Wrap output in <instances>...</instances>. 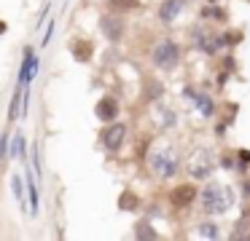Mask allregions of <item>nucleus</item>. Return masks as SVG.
I'll list each match as a JSON object with an SVG mask.
<instances>
[{"instance_id":"1","label":"nucleus","mask_w":250,"mask_h":241,"mask_svg":"<svg viewBox=\"0 0 250 241\" xmlns=\"http://www.w3.org/2000/svg\"><path fill=\"white\" fill-rule=\"evenodd\" d=\"M146 166L151 171L153 180L159 182H169L183 171V155H180V148L169 139H159V142H151L146 153Z\"/></svg>"},{"instance_id":"2","label":"nucleus","mask_w":250,"mask_h":241,"mask_svg":"<svg viewBox=\"0 0 250 241\" xmlns=\"http://www.w3.org/2000/svg\"><path fill=\"white\" fill-rule=\"evenodd\" d=\"M196 206H199L202 217H221V214H229V209L234 206V190L210 177V180H205L199 185Z\"/></svg>"},{"instance_id":"3","label":"nucleus","mask_w":250,"mask_h":241,"mask_svg":"<svg viewBox=\"0 0 250 241\" xmlns=\"http://www.w3.org/2000/svg\"><path fill=\"white\" fill-rule=\"evenodd\" d=\"M148 62H151V67L162 75L178 73L180 64H183V43L172 35L156 37V40L151 43V48H148Z\"/></svg>"},{"instance_id":"4","label":"nucleus","mask_w":250,"mask_h":241,"mask_svg":"<svg viewBox=\"0 0 250 241\" xmlns=\"http://www.w3.org/2000/svg\"><path fill=\"white\" fill-rule=\"evenodd\" d=\"M188 46L194 48L196 54L207 56V59H215V56H221V54L226 51L221 30H218L215 24H210V21H202V19L188 27Z\"/></svg>"},{"instance_id":"5","label":"nucleus","mask_w":250,"mask_h":241,"mask_svg":"<svg viewBox=\"0 0 250 241\" xmlns=\"http://www.w3.org/2000/svg\"><path fill=\"white\" fill-rule=\"evenodd\" d=\"M218 169V153L207 145H199L194 148L188 155L183 158V174L186 180H194V182H205L215 174Z\"/></svg>"},{"instance_id":"6","label":"nucleus","mask_w":250,"mask_h":241,"mask_svg":"<svg viewBox=\"0 0 250 241\" xmlns=\"http://www.w3.org/2000/svg\"><path fill=\"white\" fill-rule=\"evenodd\" d=\"M196 196H199V185L194 180L188 182H175L167 190V204L175 212H188V209L196 206Z\"/></svg>"},{"instance_id":"7","label":"nucleus","mask_w":250,"mask_h":241,"mask_svg":"<svg viewBox=\"0 0 250 241\" xmlns=\"http://www.w3.org/2000/svg\"><path fill=\"white\" fill-rule=\"evenodd\" d=\"M126 139H129V123L119 121V118L105 123L103 131H100V145H103L105 153H121Z\"/></svg>"},{"instance_id":"8","label":"nucleus","mask_w":250,"mask_h":241,"mask_svg":"<svg viewBox=\"0 0 250 241\" xmlns=\"http://www.w3.org/2000/svg\"><path fill=\"white\" fill-rule=\"evenodd\" d=\"M100 32H103V37L108 43H121L126 37V32H129V24H126V16L124 14H113V11H105L103 16H100L97 21Z\"/></svg>"},{"instance_id":"9","label":"nucleus","mask_w":250,"mask_h":241,"mask_svg":"<svg viewBox=\"0 0 250 241\" xmlns=\"http://www.w3.org/2000/svg\"><path fill=\"white\" fill-rule=\"evenodd\" d=\"M151 121H153V126H156V131L169 134V131L178 129L180 115H178V110H175L172 105H167L164 99H159V102L151 105Z\"/></svg>"},{"instance_id":"10","label":"nucleus","mask_w":250,"mask_h":241,"mask_svg":"<svg viewBox=\"0 0 250 241\" xmlns=\"http://www.w3.org/2000/svg\"><path fill=\"white\" fill-rule=\"evenodd\" d=\"M188 0H162V3L156 5V19H159V24H164V27H169V24H175V21L183 16V11L188 8Z\"/></svg>"},{"instance_id":"11","label":"nucleus","mask_w":250,"mask_h":241,"mask_svg":"<svg viewBox=\"0 0 250 241\" xmlns=\"http://www.w3.org/2000/svg\"><path fill=\"white\" fill-rule=\"evenodd\" d=\"M119 112H121V102H119V96H113V94H103L97 99V105H94V115H97V121H103V123L116 121Z\"/></svg>"},{"instance_id":"12","label":"nucleus","mask_w":250,"mask_h":241,"mask_svg":"<svg viewBox=\"0 0 250 241\" xmlns=\"http://www.w3.org/2000/svg\"><path fill=\"white\" fill-rule=\"evenodd\" d=\"M196 19L202 21H210V24H229V11L223 8V5L212 3V0H207V3L199 5V14H196Z\"/></svg>"},{"instance_id":"13","label":"nucleus","mask_w":250,"mask_h":241,"mask_svg":"<svg viewBox=\"0 0 250 241\" xmlns=\"http://www.w3.org/2000/svg\"><path fill=\"white\" fill-rule=\"evenodd\" d=\"M191 105L196 107V112H199L205 121H212L215 118V112H218V102H215V96L210 94V91H196V96H194V102Z\"/></svg>"},{"instance_id":"14","label":"nucleus","mask_w":250,"mask_h":241,"mask_svg":"<svg viewBox=\"0 0 250 241\" xmlns=\"http://www.w3.org/2000/svg\"><path fill=\"white\" fill-rule=\"evenodd\" d=\"M164 94H167V86H164L156 75H146V80H143V94H140L143 102H146V105H153V102H159Z\"/></svg>"},{"instance_id":"15","label":"nucleus","mask_w":250,"mask_h":241,"mask_svg":"<svg viewBox=\"0 0 250 241\" xmlns=\"http://www.w3.org/2000/svg\"><path fill=\"white\" fill-rule=\"evenodd\" d=\"M70 54H73L76 62L86 64V62H92V56H94V43L89 40V37H73L70 40Z\"/></svg>"},{"instance_id":"16","label":"nucleus","mask_w":250,"mask_h":241,"mask_svg":"<svg viewBox=\"0 0 250 241\" xmlns=\"http://www.w3.org/2000/svg\"><path fill=\"white\" fill-rule=\"evenodd\" d=\"M38 73V59H35L33 48H24V59H22V70H19V83H30Z\"/></svg>"},{"instance_id":"17","label":"nucleus","mask_w":250,"mask_h":241,"mask_svg":"<svg viewBox=\"0 0 250 241\" xmlns=\"http://www.w3.org/2000/svg\"><path fill=\"white\" fill-rule=\"evenodd\" d=\"M143 8V0H105V11H113V14H137Z\"/></svg>"},{"instance_id":"18","label":"nucleus","mask_w":250,"mask_h":241,"mask_svg":"<svg viewBox=\"0 0 250 241\" xmlns=\"http://www.w3.org/2000/svg\"><path fill=\"white\" fill-rule=\"evenodd\" d=\"M196 236H199V239L215 241V239H221V236H223V230H221V225H218L212 217H205L202 222H196Z\"/></svg>"},{"instance_id":"19","label":"nucleus","mask_w":250,"mask_h":241,"mask_svg":"<svg viewBox=\"0 0 250 241\" xmlns=\"http://www.w3.org/2000/svg\"><path fill=\"white\" fill-rule=\"evenodd\" d=\"M132 236H135L137 241H156L159 230L151 225V220H137L135 228H132Z\"/></svg>"},{"instance_id":"20","label":"nucleus","mask_w":250,"mask_h":241,"mask_svg":"<svg viewBox=\"0 0 250 241\" xmlns=\"http://www.w3.org/2000/svg\"><path fill=\"white\" fill-rule=\"evenodd\" d=\"M140 196H137L135 190H129V187H126V190H121V196H119V209L121 212H137V209H140Z\"/></svg>"},{"instance_id":"21","label":"nucleus","mask_w":250,"mask_h":241,"mask_svg":"<svg viewBox=\"0 0 250 241\" xmlns=\"http://www.w3.org/2000/svg\"><path fill=\"white\" fill-rule=\"evenodd\" d=\"M221 37H223V46L226 48H237L245 40L242 30H221Z\"/></svg>"},{"instance_id":"22","label":"nucleus","mask_w":250,"mask_h":241,"mask_svg":"<svg viewBox=\"0 0 250 241\" xmlns=\"http://www.w3.org/2000/svg\"><path fill=\"white\" fill-rule=\"evenodd\" d=\"M19 112H22V86H19L17 91H14V96H11V105H8V121H17L19 118Z\"/></svg>"},{"instance_id":"23","label":"nucleus","mask_w":250,"mask_h":241,"mask_svg":"<svg viewBox=\"0 0 250 241\" xmlns=\"http://www.w3.org/2000/svg\"><path fill=\"white\" fill-rule=\"evenodd\" d=\"M218 166L226 171H237V155H234V150H223V153H218Z\"/></svg>"},{"instance_id":"24","label":"nucleus","mask_w":250,"mask_h":241,"mask_svg":"<svg viewBox=\"0 0 250 241\" xmlns=\"http://www.w3.org/2000/svg\"><path fill=\"white\" fill-rule=\"evenodd\" d=\"M234 155H237V171H248L250 169V150L248 148H237Z\"/></svg>"},{"instance_id":"25","label":"nucleus","mask_w":250,"mask_h":241,"mask_svg":"<svg viewBox=\"0 0 250 241\" xmlns=\"http://www.w3.org/2000/svg\"><path fill=\"white\" fill-rule=\"evenodd\" d=\"M11 190H14V196H17L19 206L24 209V185H22V177H19V174L11 177Z\"/></svg>"},{"instance_id":"26","label":"nucleus","mask_w":250,"mask_h":241,"mask_svg":"<svg viewBox=\"0 0 250 241\" xmlns=\"http://www.w3.org/2000/svg\"><path fill=\"white\" fill-rule=\"evenodd\" d=\"M221 67L226 70L229 75H231V73H237V56H234V54H231V48H229V54H226V56L221 59Z\"/></svg>"},{"instance_id":"27","label":"nucleus","mask_w":250,"mask_h":241,"mask_svg":"<svg viewBox=\"0 0 250 241\" xmlns=\"http://www.w3.org/2000/svg\"><path fill=\"white\" fill-rule=\"evenodd\" d=\"M30 182V214H38V187L33 185V180H27Z\"/></svg>"},{"instance_id":"28","label":"nucleus","mask_w":250,"mask_h":241,"mask_svg":"<svg viewBox=\"0 0 250 241\" xmlns=\"http://www.w3.org/2000/svg\"><path fill=\"white\" fill-rule=\"evenodd\" d=\"M239 190H242V201H245V206H250V177H245V180L239 182Z\"/></svg>"},{"instance_id":"29","label":"nucleus","mask_w":250,"mask_h":241,"mask_svg":"<svg viewBox=\"0 0 250 241\" xmlns=\"http://www.w3.org/2000/svg\"><path fill=\"white\" fill-rule=\"evenodd\" d=\"M6 150H8V137L6 134H0V164L6 161Z\"/></svg>"},{"instance_id":"30","label":"nucleus","mask_w":250,"mask_h":241,"mask_svg":"<svg viewBox=\"0 0 250 241\" xmlns=\"http://www.w3.org/2000/svg\"><path fill=\"white\" fill-rule=\"evenodd\" d=\"M6 30H8V24H6V21H0V35H3Z\"/></svg>"},{"instance_id":"31","label":"nucleus","mask_w":250,"mask_h":241,"mask_svg":"<svg viewBox=\"0 0 250 241\" xmlns=\"http://www.w3.org/2000/svg\"><path fill=\"white\" fill-rule=\"evenodd\" d=\"M188 3H199V0H188Z\"/></svg>"}]
</instances>
